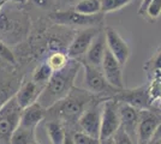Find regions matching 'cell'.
Returning a JSON list of instances; mask_svg holds the SVG:
<instances>
[{
  "mask_svg": "<svg viewBox=\"0 0 161 144\" xmlns=\"http://www.w3.org/2000/svg\"><path fill=\"white\" fill-rule=\"evenodd\" d=\"M46 129L51 144H63L66 135V130L64 129L63 124L55 120H49L46 125Z\"/></svg>",
  "mask_w": 161,
  "mask_h": 144,
  "instance_id": "20",
  "label": "cell"
},
{
  "mask_svg": "<svg viewBox=\"0 0 161 144\" xmlns=\"http://www.w3.org/2000/svg\"><path fill=\"white\" fill-rule=\"evenodd\" d=\"M28 21L25 17L18 19H14V17H8L6 12L0 11V34L3 36L7 35L8 33L16 36L18 40H20L28 31Z\"/></svg>",
  "mask_w": 161,
  "mask_h": 144,
  "instance_id": "17",
  "label": "cell"
},
{
  "mask_svg": "<svg viewBox=\"0 0 161 144\" xmlns=\"http://www.w3.org/2000/svg\"><path fill=\"white\" fill-rule=\"evenodd\" d=\"M119 61L114 58V55L108 51L105 52L103 60L101 64V70L108 84H111L115 89H124V79H123V70Z\"/></svg>",
  "mask_w": 161,
  "mask_h": 144,
  "instance_id": "12",
  "label": "cell"
},
{
  "mask_svg": "<svg viewBox=\"0 0 161 144\" xmlns=\"http://www.w3.org/2000/svg\"><path fill=\"white\" fill-rule=\"evenodd\" d=\"M74 10L76 12L87 16H95L101 13V0H80Z\"/></svg>",
  "mask_w": 161,
  "mask_h": 144,
  "instance_id": "21",
  "label": "cell"
},
{
  "mask_svg": "<svg viewBox=\"0 0 161 144\" xmlns=\"http://www.w3.org/2000/svg\"><path fill=\"white\" fill-rule=\"evenodd\" d=\"M5 4L6 3H11V4H16V5H25L28 0H4Z\"/></svg>",
  "mask_w": 161,
  "mask_h": 144,
  "instance_id": "33",
  "label": "cell"
},
{
  "mask_svg": "<svg viewBox=\"0 0 161 144\" xmlns=\"http://www.w3.org/2000/svg\"><path fill=\"white\" fill-rule=\"evenodd\" d=\"M148 144H161V139H152Z\"/></svg>",
  "mask_w": 161,
  "mask_h": 144,
  "instance_id": "37",
  "label": "cell"
},
{
  "mask_svg": "<svg viewBox=\"0 0 161 144\" xmlns=\"http://www.w3.org/2000/svg\"><path fill=\"white\" fill-rule=\"evenodd\" d=\"M61 5H69V4H72L76 0H58Z\"/></svg>",
  "mask_w": 161,
  "mask_h": 144,
  "instance_id": "36",
  "label": "cell"
},
{
  "mask_svg": "<svg viewBox=\"0 0 161 144\" xmlns=\"http://www.w3.org/2000/svg\"><path fill=\"white\" fill-rule=\"evenodd\" d=\"M35 131L36 129H29L25 126L18 125L14 131L10 138V144H34L36 143L35 139Z\"/></svg>",
  "mask_w": 161,
  "mask_h": 144,
  "instance_id": "19",
  "label": "cell"
},
{
  "mask_svg": "<svg viewBox=\"0 0 161 144\" xmlns=\"http://www.w3.org/2000/svg\"><path fill=\"white\" fill-rule=\"evenodd\" d=\"M141 110L135 108L126 103H119V115H120V126L128 133L132 141H136V130L140 120Z\"/></svg>",
  "mask_w": 161,
  "mask_h": 144,
  "instance_id": "15",
  "label": "cell"
},
{
  "mask_svg": "<svg viewBox=\"0 0 161 144\" xmlns=\"http://www.w3.org/2000/svg\"><path fill=\"white\" fill-rule=\"evenodd\" d=\"M103 33H105V37H106V45H107L108 51L114 55V58L119 61L121 66H124L130 58L129 45L113 28L106 27Z\"/></svg>",
  "mask_w": 161,
  "mask_h": 144,
  "instance_id": "11",
  "label": "cell"
},
{
  "mask_svg": "<svg viewBox=\"0 0 161 144\" xmlns=\"http://www.w3.org/2000/svg\"><path fill=\"white\" fill-rule=\"evenodd\" d=\"M75 144H100V139L93 136H89L82 131H76L72 133Z\"/></svg>",
  "mask_w": 161,
  "mask_h": 144,
  "instance_id": "26",
  "label": "cell"
},
{
  "mask_svg": "<svg viewBox=\"0 0 161 144\" xmlns=\"http://www.w3.org/2000/svg\"><path fill=\"white\" fill-rule=\"evenodd\" d=\"M146 70L150 72H160L161 71V47H159L153 56L149 59V61L146 65Z\"/></svg>",
  "mask_w": 161,
  "mask_h": 144,
  "instance_id": "27",
  "label": "cell"
},
{
  "mask_svg": "<svg viewBox=\"0 0 161 144\" xmlns=\"http://www.w3.org/2000/svg\"><path fill=\"white\" fill-rule=\"evenodd\" d=\"M20 112L14 96L0 108V144H10V138L19 125Z\"/></svg>",
  "mask_w": 161,
  "mask_h": 144,
  "instance_id": "5",
  "label": "cell"
},
{
  "mask_svg": "<svg viewBox=\"0 0 161 144\" xmlns=\"http://www.w3.org/2000/svg\"><path fill=\"white\" fill-rule=\"evenodd\" d=\"M150 3H152V0H142L141 6H140V8H138V14H141V16H146L147 8H148V6L150 5Z\"/></svg>",
  "mask_w": 161,
  "mask_h": 144,
  "instance_id": "31",
  "label": "cell"
},
{
  "mask_svg": "<svg viewBox=\"0 0 161 144\" xmlns=\"http://www.w3.org/2000/svg\"><path fill=\"white\" fill-rule=\"evenodd\" d=\"M113 139H114V144H135L132 138L123 130L121 126L119 127V130L115 132V135L113 136Z\"/></svg>",
  "mask_w": 161,
  "mask_h": 144,
  "instance_id": "29",
  "label": "cell"
},
{
  "mask_svg": "<svg viewBox=\"0 0 161 144\" xmlns=\"http://www.w3.org/2000/svg\"><path fill=\"white\" fill-rule=\"evenodd\" d=\"M120 127L119 102L114 99H107L101 107V126L99 139L112 138Z\"/></svg>",
  "mask_w": 161,
  "mask_h": 144,
  "instance_id": "6",
  "label": "cell"
},
{
  "mask_svg": "<svg viewBox=\"0 0 161 144\" xmlns=\"http://www.w3.org/2000/svg\"><path fill=\"white\" fill-rule=\"evenodd\" d=\"M49 18L58 25L71 28H95L103 22V13L95 14V16H87L76 12L72 10H61L55 11L49 14Z\"/></svg>",
  "mask_w": 161,
  "mask_h": 144,
  "instance_id": "4",
  "label": "cell"
},
{
  "mask_svg": "<svg viewBox=\"0 0 161 144\" xmlns=\"http://www.w3.org/2000/svg\"><path fill=\"white\" fill-rule=\"evenodd\" d=\"M42 87L36 84L33 79L31 81H24L20 83L19 88L16 93V101L19 104V107L23 109L28 106L36 102L42 93Z\"/></svg>",
  "mask_w": 161,
  "mask_h": 144,
  "instance_id": "14",
  "label": "cell"
},
{
  "mask_svg": "<svg viewBox=\"0 0 161 144\" xmlns=\"http://www.w3.org/2000/svg\"><path fill=\"white\" fill-rule=\"evenodd\" d=\"M53 70L51 69V66L48 65L47 62H41L39 66H36V69L34 70L33 72V77H31V79H33L34 82L36 83V84H39L41 85L42 88L46 85L48 83V81L51 79V77L53 75Z\"/></svg>",
  "mask_w": 161,
  "mask_h": 144,
  "instance_id": "22",
  "label": "cell"
},
{
  "mask_svg": "<svg viewBox=\"0 0 161 144\" xmlns=\"http://www.w3.org/2000/svg\"><path fill=\"white\" fill-rule=\"evenodd\" d=\"M4 4H5V1L4 0H0V11H1V8L4 6Z\"/></svg>",
  "mask_w": 161,
  "mask_h": 144,
  "instance_id": "38",
  "label": "cell"
},
{
  "mask_svg": "<svg viewBox=\"0 0 161 144\" xmlns=\"http://www.w3.org/2000/svg\"><path fill=\"white\" fill-rule=\"evenodd\" d=\"M161 117L149 109H142L140 112V120L136 130V142L137 144H148L155 135Z\"/></svg>",
  "mask_w": 161,
  "mask_h": 144,
  "instance_id": "9",
  "label": "cell"
},
{
  "mask_svg": "<svg viewBox=\"0 0 161 144\" xmlns=\"http://www.w3.org/2000/svg\"><path fill=\"white\" fill-rule=\"evenodd\" d=\"M100 33L97 28H87L80 31L77 35H75L72 41L70 42L67 47L66 54L70 59L80 60L82 56H84L87 53L88 48L90 47L92 42L95 39V36Z\"/></svg>",
  "mask_w": 161,
  "mask_h": 144,
  "instance_id": "10",
  "label": "cell"
},
{
  "mask_svg": "<svg viewBox=\"0 0 161 144\" xmlns=\"http://www.w3.org/2000/svg\"><path fill=\"white\" fill-rule=\"evenodd\" d=\"M113 99L119 103H126L140 110L149 109L152 104L150 89L147 85L135 89H121L113 96Z\"/></svg>",
  "mask_w": 161,
  "mask_h": 144,
  "instance_id": "7",
  "label": "cell"
},
{
  "mask_svg": "<svg viewBox=\"0 0 161 144\" xmlns=\"http://www.w3.org/2000/svg\"><path fill=\"white\" fill-rule=\"evenodd\" d=\"M46 117V108H43L40 103L34 102L33 104L23 108L20 112L19 125L29 129H36L39 124Z\"/></svg>",
  "mask_w": 161,
  "mask_h": 144,
  "instance_id": "18",
  "label": "cell"
},
{
  "mask_svg": "<svg viewBox=\"0 0 161 144\" xmlns=\"http://www.w3.org/2000/svg\"><path fill=\"white\" fill-rule=\"evenodd\" d=\"M63 144H75L74 143V138H72V132L66 131V135H65V138H64V142H63Z\"/></svg>",
  "mask_w": 161,
  "mask_h": 144,
  "instance_id": "32",
  "label": "cell"
},
{
  "mask_svg": "<svg viewBox=\"0 0 161 144\" xmlns=\"http://www.w3.org/2000/svg\"><path fill=\"white\" fill-rule=\"evenodd\" d=\"M80 67H82L80 60L69 59V62L63 69L54 71L51 79L43 87L37 102L43 108L48 109L61 99H64L74 88L75 79L77 77Z\"/></svg>",
  "mask_w": 161,
  "mask_h": 144,
  "instance_id": "2",
  "label": "cell"
},
{
  "mask_svg": "<svg viewBox=\"0 0 161 144\" xmlns=\"http://www.w3.org/2000/svg\"><path fill=\"white\" fill-rule=\"evenodd\" d=\"M107 49V45H106V37H105V33H99L95 36L93 40L90 47L88 48L87 53H86V58L84 60L80 61L86 62L88 65H92L94 67H99L101 69V64L103 60V55Z\"/></svg>",
  "mask_w": 161,
  "mask_h": 144,
  "instance_id": "16",
  "label": "cell"
},
{
  "mask_svg": "<svg viewBox=\"0 0 161 144\" xmlns=\"http://www.w3.org/2000/svg\"><path fill=\"white\" fill-rule=\"evenodd\" d=\"M161 14V0H152L150 5L148 6L146 16L150 21H155Z\"/></svg>",
  "mask_w": 161,
  "mask_h": 144,
  "instance_id": "28",
  "label": "cell"
},
{
  "mask_svg": "<svg viewBox=\"0 0 161 144\" xmlns=\"http://www.w3.org/2000/svg\"><path fill=\"white\" fill-rule=\"evenodd\" d=\"M96 100V95L87 91L86 89L74 88L70 90L64 99L46 109V115L49 114L52 120L59 121L61 124L74 125L78 123V119L83 112L89 107V104Z\"/></svg>",
  "mask_w": 161,
  "mask_h": 144,
  "instance_id": "1",
  "label": "cell"
},
{
  "mask_svg": "<svg viewBox=\"0 0 161 144\" xmlns=\"http://www.w3.org/2000/svg\"><path fill=\"white\" fill-rule=\"evenodd\" d=\"M159 73H160V77H161V71H160V72H159Z\"/></svg>",
  "mask_w": 161,
  "mask_h": 144,
  "instance_id": "39",
  "label": "cell"
},
{
  "mask_svg": "<svg viewBox=\"0 0 161 144\" xmlns=\"http://www.w3.org/2000/svg\"><path fill=\"white\" fill-rule=\"evenodd\" d=\"M16 56L11 48L3 40H0V66H14L16 65Z\"/></svg>",
  "mask_w": 161,
  "mask_h": 144,
  "instance_id": "25",
  "label": "cell"
},
{
  "mask_svg": "<svg viewBox=\"0 0 161 144\" xmlns=\"http://www.w3.org/2000/svg\"><path fill=\"white\" fill-rule=\"evenodd\" d=\"M80 64L84 70V78H83L84 89L99 97L103 96L106 99H113L109 96H114L119 91V89H115L111 84H108L105 76L102 73V70L99 67H94L92 65H88L83 61H80Z\"/></svg>",
  "mask_w": 161,
  "mask_h": 144,
  "instance_id": "3",
  "label": "cell"
},
{
  "mask_svg": "<svg viewBox=\"0 0 161 144\" xmlns=\"http://www.w3.org/2000/svg\"><path fill=\"white\" fill-rule=\"evenodd\" d=\"M153 139H161V123L159 124V126H158V129L155 131V135Z\"/></svg>",
  "mask_w": 161,
  "mask_h": 144,
  "instance_id": "34",
  "label": "cell"
},
{
  "mask_svg": "<svg viewBox=\"0 0 161 144\" xmlns=\"http://www.w3.org/2000/svg\"><path fill=\"white\" fill-rule=\"evenodd\" d=\"M107 99L95 100L92 104H89L87 109L83 112V114L78 119V126L82 132L87 133L89 136L99 138L100 136V126H101V107L102 103L100 101H105Z\"/></svg>",
  "mask_w": 161,
  "mask_h": 144,
  "instance_id": "8",
  "label": "cell"
},
{
  "mask_svg": "<svg viewBox=\"0 0 161 144\" xmlns=\"http://www.w3.org/2000/svg\"><path fill=\"white\" fill-rule=\"evenodd\" d=\"M20 83V78L14 72L0 66V108L16 95Z\"/></svg>",
  "mask_w": 161,
  "mask_h": 144,
  "instance_id": "13",
  "label": "cell"
},
{
  "mask_svg": "<svg viewBox=\"0 0 161 144\" xmlns=\"http://www.w3.org/2000/svg\"><path fill=\"white\" fill-rule=\"evenodd\" d=\"M100 144H114V139L112 138H106V139H101Z\"/></svg>",
  "mask_w": 161,
  "mask_h": 144,
  "instance_id": "35",
  "label": "cell"
},
{
  "mask_svg": "<svg viewBox=\"0 0 161 144\" xmlns=\"http://www.w3.org/2000/svg\"><path fill=\"white\" fill-rule=\"evenodd\" d=\"M134 0H101V13L106 14L128 6Z\"/></svg>",
  "mask_w": 161,
  "mask_h": 144,
  "instance_id": "24",
  "label": "cell"
},
{
  "mask_svg": "<svg viewBox=\"0 0 161 144\" xmlns=\"http://www.w3.org/2000/svg\"><path fill=\"white\" fill-rule=\"evenodd\" d=\"M31 1H33L34 5H36L40 8H45V10L49 8L52 5V0H31Z\"/></svg>",
  "mask_w": 161,
  "mask_h": 144,
  "instance_id": "30",
  "label": "cell"
},
{
  "mask_svg": "<svg viewBox=\"0 0 161 144\" xmlns=\"http://www.w3.org/2000/svg\"><path fill=\"white\" fill-rule=\"evenodd\" d=\"M34 144H39V143H37V142H36V143H34Z\"/></svg>",
  "mask_w": 161,
  "mask_h": 144,
  "instance_id": "40",
  "label": "cell"
},
{
  "mask_svg": "<svg viewBox=\"0 0 161 144\" xmlns=\"http://www.w3.org/2000/svg\"><path fill=\"white\" fill-rule=\"evenodd\" d=\"M69 59L70 58L67 56V54L63 53L60 51H55V52H53L52 54L48 56L46 62L51 66V69L53 70V71H58V70H61L66 65L67 62H69Z\"/></svg>",
  "mask_w": 161,
  "mask_h": 144,
  "instance_id": "23",
  "label": "cell"
}]
</instances>
